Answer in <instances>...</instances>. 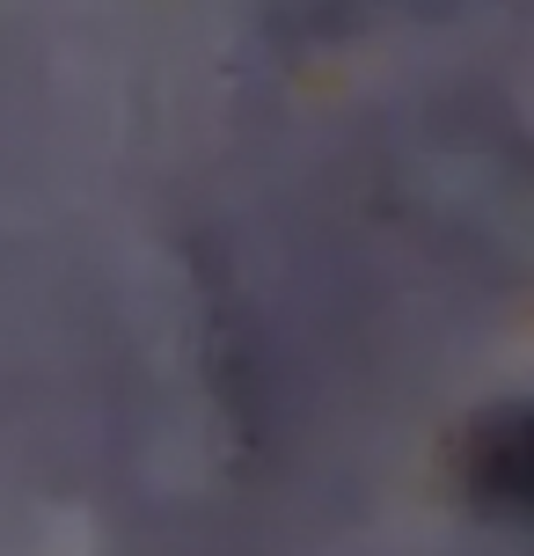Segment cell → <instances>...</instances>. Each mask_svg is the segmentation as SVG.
<instances>
[{"label":"cell","mask_w":534,"mask_h":556,"mask_svg":"<svg viewBox=\"0 0 534 556\" xmlns=\"http://www.w3.org/2000/svg\"><path fill=\"white\" fill-rule=\"evenodd\" d=\"M461 483L491 513H534V403L476 417V432L461 446Z\"/></svg>","instance_id":"6da1fadb"}]
</instances>
